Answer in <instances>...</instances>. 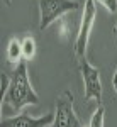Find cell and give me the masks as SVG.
Here are the masks:
<instances>
[{
  "mask_svg": "<svg viewBox=\"0 0 117 127\" xmlns=\"http://www.w3.org/2000/svg\"><path fill=\"white\" fill-rule=\"evenodd\" d=\"M114 37L117 39V22H116V26H114Z\"/></svg>",
  "mask_w": 117,
  "mask_h": 127,
  "instance_id": "7c38bea8",
  "label": "cell"
},
{
  "mask_svg": "<svg viewBox=\"0 0 117 127\" xmlns=\"http://www.w3.org/2000/svg\"><path fill=\"white\" fill-rule=\"evenodd\" d=\"M93 2L104 5L107 9V12H110V14H114V15L117 14V0H93Z\"/></svg>",
  "mask_w": 117,
  "mask_h": 127,
  "instance_id": "30bf717a",
  "label": "cell"
},
{
  "mask_svg": "<svg viewBox=\"0 0 117 127\" xmlns=\"http://www.w3.org/2000/svg\"><path fill=\"white\" fill-rule=\"evenodd\" d=\"M38 103L39 95L31 85L27 61H20L10 76L7 93L2 97V112H3V107H9L12 112H19L26 105H38Z\"/></svg>",
  "mask_w": 117,
  "mask_h": 127,
  "instance_id": "6da1fadb",
  "label": "cell"
},
{
  "mask_svg": "<svg viewBox=\"0 0 117 127\" xmlns=\"http://www.w3.org/2000/svg\"><path fill=\"white\" fill-rule=\"evenodd\" d=\"M95 17H97V5H95V2L93 0H85L80 29H78L77 39H75V46H73V51H75V56L77 58H83L85 56L90 34H92L93 26H95Z\"/></svg>",
  "mask_w": 117,
  "mask_h": 127,
  "instance_id": "277c9868",
  "label": "cell"
},
{
  "mask_svg": "<svg viewBox=\"0 0 117 127\" xmlns=\"http://www.w3.org/2000/svg\"><path fill=\"white\" fill-rule=\"evenodd\" d=\"M112 88L116 90V93H117V69H116V73H114V76H112Z\"/></svg>",
  "mask_w": 117,
  "mask_h": 127,
  "instance_id": "8fae6325",
  "label": "cell"
},
{
  "mask_svg": "<svg viewBox=\"0 0 117 127\" xmlns=\"http://www.w3.org/2000/svg\"><path fill=\"white\" fill-rule=\"evenodd\" d=\"M54 122V114H46L42 117H31L20 114L15 117H2L0 127H51Z\"/></svg>",
  "mask_w": 117,
  "mask_h": 127,
  "instance_id": "8992f818",
  "label": "cell"
},
{
  "mask_svg": "<svg viewBox=\"0 0 117 127\" xmlns=\"http://www.w3.org/2000/svg\"><path fill=\"white\" fill-rule=\"evenodd\" d=\"M77 0H39V29H48L65 14L78 10Z\"/></svg>",
  "mask_w": 117,
  "mask_h": 127,
  "instance_id": "7a4b0ae2",
  "label": "cell"
},
{
  "mask_svg": "<svg viewBox=\"0 0 117 127\" xmlns=\"http://www.w3.org/2000/svg\"><path fill=\"white\" fill-rule=\"evenodd\" d=\"M51 127H83L73 107V93L66 90L56 98L54 122Z\"/></svg>",
  "mask_w": 117,
  "mask_h": 127,
  "instance_id": "5b68a950",
  "label": "cell"
},
{
  "mask_svg": "<svg viewBox=\"0 0 117 127\" xmlns=\"http://www.w3.org/2000/svg\"><path fill=\"white\" fill-rule=\"evenodd\" d=\"M3 3H5V5H10V3H12V0H3Z\"/></svg>",
  "mask_w": 117,
  "mask_h": 127,
  "instance_id": "4fadbf2b",
  "label": "cell"
},
{
  "mask_svg": "<svg viewBox=\"0 0 117 127\" xmlns=\"http://www.w3.org/2000/svg\"><path fill=\"white\" fill-rule=\"evenodd\" d=\"M5 58L9 63L12 64H19L20 61H24V56H22V42H20L17 37H12L7 44V49H5Z\"/></svg>",
  "mask_w": 117,
  "mask_h": 127,
  "instance_id": "52a82bcc",
  "label": "cell"
},
{
  "mask_svg": "<svg viewBox=\"0 0 117 127\" xmlns=\"http://www.w3.org/2000/svg\"><path fill=\"white\" fill-rule=\"evenodd\" d=\"M80 73L83 80V97L87 102H95L100 105L102 102V80H100V69L93 66L85 56L80 58Z\"/></svg>",
  "mask_w": 117,
  "mask_h": 127,
  "instance_id": "3957f363",
  "label": "cell"
},
{
  "mask_svg": "<svg viewBox=\"0 0 117 127\" xmlns=\"http://www.w3.org/2000/svg\"><path fill=\"white\" fill-rule=\"evenodd\" d=\"M22 42V56L24 61H29L36 56V39L32 36H26L24 39H20Z\"/></svg>",
  "mask_w": 117,
  "mask_h": 127,
  "instance_id": "ba28073f",
  "label": "cell"
},
{
  "mask_svg": "<svg viewBox=\"0 0 117 127\" xmlns=\"http://www.w3.org/2000/svg\"><path fill=\"white\" fill-rule=\"evenodd\" d=\"M104 122H105V108L102 105H98L95 108L92 119H90V126L88 127H104Z\"/></svg>",
  "mask_w": 117,
  "mask_h": 127,
  "instance_id": "9c48e42d",
  "label": "cell"
}]
</instances>
